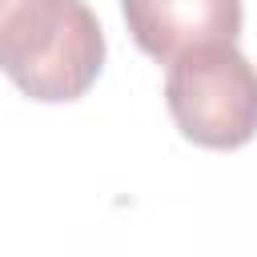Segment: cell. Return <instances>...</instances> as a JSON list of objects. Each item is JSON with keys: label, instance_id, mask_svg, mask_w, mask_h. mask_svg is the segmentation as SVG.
Returning <instances> with one entry per match:
<instances>
[{"label": "cell", "instance_id": "6da1fadb", "mask_svg": "<svg viewBox=\"0 0 257 257\" xmlns=\"http://www.w3.org/2000/svg\"><path fill=\"white\" fill-rule=\"evenodd\" d=\"M104 68V32L84 0H0V72L40 104L80 100Z\"/></svg>", "mask_w": 257, "mask_h": 257}, {"label": "cell", "instance_id": "7a4b0ae2", "mask_svg": "<svg viewBox=\"0 0 257 257\" xmlns=\"http://www.w3.org/2000/svg\"><path fill=\"white\" fill-rule=\"evenodd\" d=\"M165 104L185 141L201 149H241L257 137V68L237 44H205L169 60Z\"/></svg>", "mask_w": 257, "mask_h": 257}, {"label": "cell", "instance_id": "3957f363", "mask_svg": "<svg viewBox=\"0 0 257 257\" xmlns=\"http://www.w3.org/2000/svg\"><path fill=\"white\" fill-rule=\"evenodd\" d=\"M120 12L137 48L161 64L241 36V0H120Z\"/></svg>", "mask_w": 257, "mask_h": 257}]
</instances>
